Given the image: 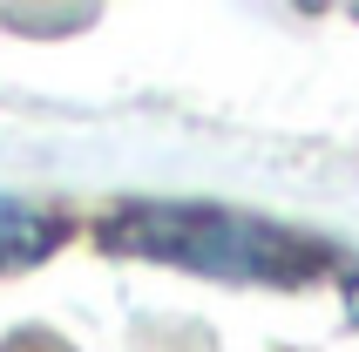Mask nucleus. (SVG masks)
<instances>
[{"label": "nucleus", "instance_id": "f257e3e1", "mask_svg": "<svg viewBox=\"0 0 359 352\" xmlns=\"http://www.w3.org/2000/svg\"><path fill=\"white\" fill-rule=\"evenodd\" d=\"M102 244L129 257H156V264H183L203 278H238V285H305L325 264L319 244H305L264 217L217 210V203H129L122 217L102 224Z\"/></svg>", "mask_w": 359, "mask_h": 352}, {"label": "nucleus", "instance_id": "f03ea898", "mask_svg": "<svg viewBox=\"0 0 359 352\" xmlns=\"http://www.w3.org/2000/svg\"><path fill=\"white\" fill-rule=\"evenodd\" d=\"M61 244V217L27 203V196H0V271H27Z\"/></svg>", "mask_w": 359, "mask_h": 352}, {"label": "nucleus", "instance_id": "7ed1b4c3", "mask_svg": "<svg viewBox=\"0 0 359 352\" xmlns=\"http://www.w3.org/2000/svg\"><path fill=\"white\" fill-rule=\"evenodd\" d=\"M346 298H353V318H359V278H353V292H346Z\"/></svg>", "mask_w": 359, "mask_h": 352}]
</instances>
